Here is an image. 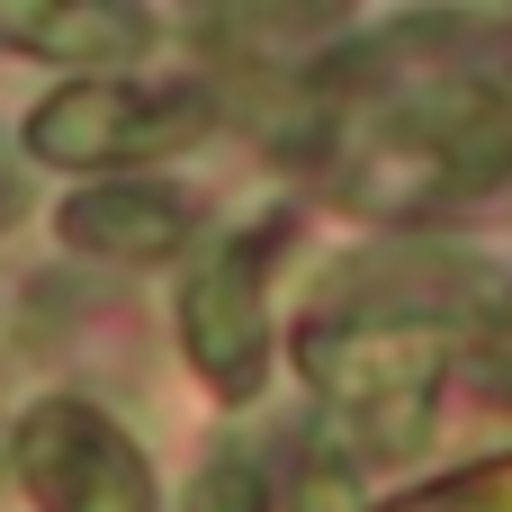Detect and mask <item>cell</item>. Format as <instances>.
Instances as JSON below:
<instances>
[{
  "label": "cell",
  "mask_w": 512,
  "mask_h": 512,
  "mask_svg": "<svg viewBox=\"0 0 512 512\" xmlns=\"http://www.w3.org/2000/svg\"><path fill=\"white\" fill-rule=\"evenodd\" d=\"M63 234L99 261H162L180 243V207L162 189H81L63 207Z\"/></svg>",
  "instance_id": "obj_1"
},
{
  "label": "cell",
  "mask_w": 512,
  "mask_h": 512,
  "mask_svg": "<svg viewBox=\"0 0 512 512\" xmlns=\"http://www.w3.org/2000/svg\"><path fill=\"white\" fill-rule=\"evenodd\" d=\"M0 36H27V54H63V63H126L144 45L135 9H45V0H0Z\"/></svg>",
  "instance_id": "obj_2"
},
{
  "label": "cell",
  "mask_w": 512,
  "mask_h": 512,
  "mask_svg": "<svg viewBox=\"0 0 512 512\" xmlns=\"http://www.w3.org/2000/svg\"><path fill=\"white\" fill-rule=\"evenodd\" d=\"M189 512H261V477L234 468V459H216V468L189 486Z\"/></svg>",
  "instance_id": "obj_3"
}]
</instances>
